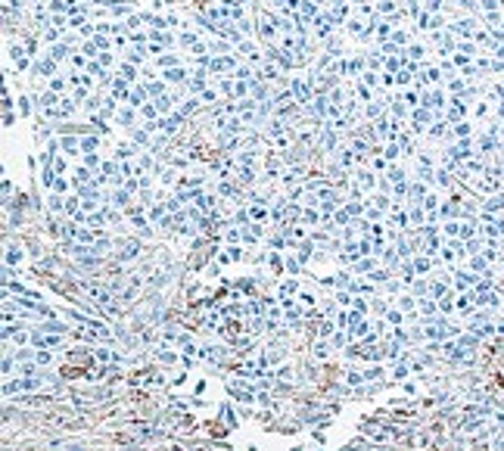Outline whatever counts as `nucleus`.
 <instances>
[{"mask_svg": "<svg viewBox=\"0 0 504 451\" xmlns=\"http://www.w3.org/2000/svg\"><path fill=\"white\" fill-rule=\"evenodd\" d=\"M299 292V283L296 280H287V283H280V302H283V299H293Z\"/></svg>", "mask_w": 504, "mask_h": 451, "instance_id": "nucleus-9", "label": "nucleus"}, {"mask_svg": "<svg viewBox=\"0 0 504 451\" xmlns=\"http://www.w3.org/2000/svg\"><path fill=\"white\" fill-rule=\"evenodd\" d=\"M348 340H352V333H348V330H336V333H333V336H330V346H333V349H339V352H342V349H345V346H348Z\"/></svg>", "mask_w": 504, "mask_h": 451, "instance_id": "nucleus-7", "label": "nucleus"}, {"mask_svg": "<svg viewBox=\"0 0 504 451\" xmlns=\"http://www.w3.org/2000/svg\"><path fill=\"white\" fill-rule=\"evenodd\" d=\"M227 392L234 395L240 404H249V401H255V395H258V392H252L249 386H243V383H237V380H227Z\"/></svg>", "mask_w": 504, "mask_h": 451, "instance_id": "nucleus-2", "label": "nucleus"}, {"mask_svg": "<svg viewBox=\"0 0 504 451\" xmlns=\"http://www.w3.org/2000/svg\"><path fill=\"white\" fill-rule=\"evenodd\" d=\"M383 373H386L383 367H364V380H367V383H377Z\"/></svg>", "mask_w": 504, "mask_h": 451, "instance_id": "nucleus-14", "label": "nucleus"}, {"mask_svg": "<svg viewBox=\"0 0 504 451\" xmlns=\"http://www.w3.org/2000/svg\"><path fill=\"white\" fill-rule=\"evenodd\" d=\"M274 377H277V380H290V377H293V367H277Z\"/></svg>", "mask_w": 504, "mask_h": 451, "instance_id": "nucleus-20", "label": "nucleus"}, {"mask_svg": "<svg viewBox=\"0 0 504 451\" xmlns=\"http://www.w3.org/2000/svg\"><path fill=\"white\" fill-rule=\"evenodd\" d=\"M370 330H374V327L367 324V318H361L358 324H352V327H348V333H352V340H364V336H367Z\"/></svg>", "mask_w": 504, "mask_h": 451, "instance_id": "nucleus-5", "label": "nucleus"}, {"mask_svg": "<svg viewBox=\"0 0 504 451\" xmlns=\"http://www.w3.org/2000/svg\"><path fill=\"white\" fill-rule=\"evenodd\" d=\"M94 361L97 364H122L125 358H122V352H112L106 346H94Z\"/></svg>", "mask_w": 504, "mask_h": 451, "instance_id": "nucleus-3", "label": "nucleus"}, {"mask_svg": "<svg viewBox=\"0 0 504 451\" xmlns=\"http://www.w3.org/2000/svg\"><path fill=\"white\" fill-rule=\"evenodd\" d=\"M420 311H423V314H433V311H436V305L430 302V299H420Z\"/></svg>", "mask_w": 504, "mask_h": 451, "instance_id": "nucleus-19", "label": "nucleus"}, {"mask_svg": "<svg viewBox=\"0 0 504 451\" xmlns=\"http://www.w3.org/2000/svg\"><path fill=\"white\" fill-rule=\"evenodd\" d=\"M345 383L352 386V389H355V386H364V383H367V380H364V370H345Z\"/></svg>", "mask_w": 504, "mask_h": 451, "instance_id": "nucleus-8", "label": "nucleus"}, {"mask_svg": "<svg viewBox=\"0 0 504 451\" xmlns=\"http://www.w3.org/2000/svg\"><path fill=\"white\" fill-rule=\"evenodd\" d=\"M352 308H355L358 314H367V311H370V302H364V296H358L355 302H352Z\"/></svg>", "mask_w": 504, "mask_h": 451, "instance_id": "nucleus-16", "label": "nucleus"}, {"mask_svg": "<svg viewBox=\"0 0 504 451\" xmlns=\"http://www.w3.org/2000/svg\"><path fill=\"white\" fill-rule=\"evenodd\" d=\"M411 373V364L408 361H399V364H392V370H389V380H396V383H402L405 377Z\"/></svg>", "mask_w": 504, "mask_h": 451, "instance_id": "nucleus-6", "label": "nucleus"}, {"mask_svg": "<svg viewBox=\"0 0 504 451\" xmlns=\"http://www.w3.org/2000/svg\"><path fill=\"white\" fill-rule=\"evenodd\" d=\"M53 361V355H50V349H37L34 352V364H41V367H47Z\"/></svg>", "mask_w": 504, "mask_h": 451, "instance_id": "nucleus-13", "label": "nucleus"}, {"mask_svg": "<svg viewBox=\"0 0 504 451\" xmlns=\"http://www.w3.org/2000/svg\"><path fill=\"white\" fill-rule=\"evenodd\" d=\"M367 277H370V283H389V271H383V268H377V271H370Z\"/></svg>", "mask_w": 504, "mask_h": 451, "instance_id": "nucleus-15", "label": "nucleus"}, {"mask_svg": "<svg viewBox=\"0 0 504 451\" xmlns=\"http://www.w3.org/2000/svg\"><path fill=\"white\" fill-rule=\"evenodd\" d=\"M358 249H361V255H370V249H374V246H370V243H367V240H364V243H361V246H358Z\"/></svg>", "mask_w": 504, "mask_h": 451, "instance_id": "nucleus-23", "label": "nucleus"}, {"mask_svg": "<svg viewBox=\"0 0 504 451\" xmlns=\"http://www.w3.org/2000/svg\"><path fill=\"white\" fill-rule=\"evenodd\" d=\"M315 358H318V361H324V358H327V346H324V343H318V349H315Z\"/></svg>", "mask_w": 504, "mask_h": 451, "instance_id": "nucleus-22", "label": "nucleus"}, {"mask_svg": "<svg viewBox=\"0 0 504 451\" xmlns=\"http://www.w3.org/2000/svg\"><path fill=\"white\" fill-rule=\"evenodd\" d=\"M56 346H62V336L31 330V349H56Z\"/></svg>", "mask_w": 504, "mask_h": 451, "instance_id": "nucleus-1", "label": "nucleus"}, {"mask_svg": "<svg viewBox=\"0 0 504 451\" xmlns=\"http://www.w3.org/2000/svg\"><path fill=\"white\" fill-rule=\"evenodd\" d=\"M19 261H22V249L10 243V246H7V265L13 268V265H19Z\"/></svg>", "mask_w": 504, "mask_h": 451, "instance_id": "nucleus-10", "label": "nucleus"}, {"mask_svg": "<svg viewBox=\"0 0 504 451\" xmlns=\"http://www.w3.org/2000/svg\"><path fill=\"white\" fill-rule=\"evenodd\" d=\"M299 302H302L305 308H315V296H312V292H302V296H299Z\"/></svg>", "mask_w": 504, "mask_h": 451, "instance_id": "nucleus-18", "label": "nucleus"}, {"mask_svg": "<svg viewBox=\"0 0 504 451\" xmlns=\"http://www.w3.org/2000/svg\"><path fill=\"white\" fill-rule=\"evenodd\" d=\"M386 321H389V324H402V311H396V308H389V311H386Z\"/></svg>", "mask_w": 504, "mask_h": 451, "instance_id": "nucleus-17", "label": "nucleus"}, {"mask_svg": "<svg viewBox=\"0 0 504 451\" xmlns=\"http://www.w3.org/2000/svg\"><path fill=\"white\" fill-rule=\"evenodd\" d=\"M19 386H22V392H34V389L47 386V377H44V373H34V377H19Z\"/></svg>", "mask_w": 504, "mask_h": 451, "instance_id": "nucleus-4", "label": "nucleus"}, {"mask_svg": "<svg viewBox=\"0 0 504 451\" xmlns=\"http://www.w3.org/2000/svg\"><path fill=\"white\" fill-rule=\"evenodd\" d=\"M358 271L370 274V271H374V258H364V261H358Z\"/></svg>", "mask_w": 504, "mask_h": 451, "instance_id": "nucleus-21", "label": "nucleus"}, {"mask_svg": "<svg viewBox=\"0 0 504 451\" xmlns=\"http://www.w3.org/2000/svg\"><path fill=\"white\" fill-rule=\"evenodd\" d=\"M156 361H162V364H174V361H181V355H174V352H168V349H156Z\"/></svg>", "mask_w": 504, "mask_h": 451, "instance_id": "nucleus-11", "label": "nucleus"}, {"mask_svg": "<svg viewBox=\"0 0 504 451\" xmlns=\"http://www.w3.org/2000/svg\"><path fill=\"white\" fill-rule=\"evenodd\" d=\"M352 302H355V299H352V292H348V289L336 292V305H339V308H352Z\"/></svg>", "mask_w": 504, "mask_h": 451, "instance_id": "nucleus-12", "label": "nucleus"}]
</instances>
